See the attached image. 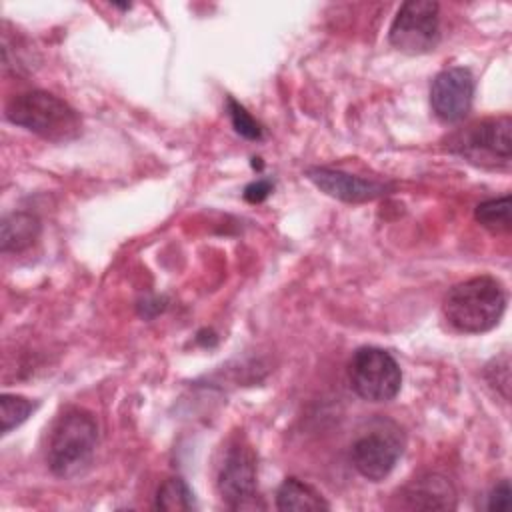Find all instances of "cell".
I'll return each mask as SVG.
<instances>
[{"label":"cell","mask_w":512,"mask_h":512,"mask_svg":"<svg viewBox=\"0 0 512 512\" xmlns=\"http://www.w3.org/2000/svg\"><path fill=\"white\" fill-rule=\"evenodd\" d=\"M442 310L448 324L458 332H488L506 310V290L492 276H474L448 290Z\"/></svg>","instance_id":"1"},{"label":"cell","mask_w":512,"mask_h":512,"mask_svg":"<svg viewBox=\"0 0 512 512\" xmlns=\"http://www.w3.org/2000/svg\"><path fill=\"white\" fill-rule=\"evenodd\" d=\"M98 424L84 408H68L52 426L46 462L54 476L74 478L82 474L96 452Z\"/></svg>","instance_id":"2"},{"label":"cell","mask_w":512,"mask_h":512,"mask_svg":"<svg viewBox=\"0 0 512 512\" xmlns=\"http://www.w3.org/2000/svg\"><path fill=\"white\" fill-rule=\"evenodd\" d=\"M6 118L50 142H68L80 134L78 112L46 90L16 94L6 104Z\"/></svg>","instance_id":"3"},{"label":"cell","mask_w":512,"mask_h":512,"mask_svg":"<svg viewBox=\"0 0 512 512\" xmlns=\"http://www.w3.org/2000/svg\"><path fill=\"white\" fill-rule=\"evenodd\" d=\"M510 116L486 118L458 130L450 138V150L472 164L486 168H508L512 160Z\"/></svg>","instance_id":"4"},{"label":"cell","mask_w":512,"mask_h":512,"mask_svg":"<svg viewBox=\"0 0 512 512\" xmlns=\"http://www.w3.org/2000/svg\"><path fill=\"white\" fill-rule=\"evenodd\" d=\"M352 390L368 402H388L400 392L402 372L394 356L376 346L358 348L348 364Z\"/></svg>","instance_id":"5"},{"label":"cell","mask_w":512,"mask_h":512,"mask_svg":"<svg viewBox=\"0 0 512 512\" xmlns=\"http://www.w3.org/2000/svg\"><path fill=\"white\" fill-rule=\"evenodd\" d=\"M440 6L428 0L404 2L396 12L388 38L406 54H424L440 42Z\"/></svg>","instance_id":"6"},{"label":"cell","mask_w":512,"mask_h":512,"mask_svg":"<svg viewBox=\"0 0 512 512\" xmlns=\"http://www.w3.org/2000/svg\"><path fill=\"white\" fill-rule=\"evenodd\" d=\"M218 490L234 510L264 508L256 490V458L244 444H232L218 474Z\"/></svg>","instance_id":"7"},{"label":"cell","mask_w":512,"mask_h":512,"mask_svg":"<svg viewBox=\"0 0 512 512\" xmlns=\"http://www.w3.org/2000/svg\"><path fill=\"white\" fill-rule=\"evenodd\" d=\"M402 454V442L396 430L374 428L366 434H360L350 448L352 466L360 476L380 482L384 480L396 466Z\"/></svg>","instance_id":"8"},{"label":"cell","mask_w":512,"mask_h":512,"mask_svg":"<svg viewBox=\"0 0 512 512\" xmlns=\"http://www.w3.org/2000/svg\"><path fill=\"white\" fill-rule=\"evenodd\" d=\"M474 98V76L468 68L452 66L438 72L430 86L432 112L442 122L462 120Z\"/></svg>","instance_id":"9"},{"label":"cell","mask_w":512,"mask_h":512,"mask_svg":"<svg viewBox=\"0 0 512 512\" xmlns=\"http://www.w3.org/2000/svg\"><path fill=\"white\" fill-rule=\"evenodd\" d=\"M306 176L328 196L344 202H366L380 198L388 192V186L376 180L346 174L334 168H310Z\"/></svg>","instance_id":"10"},{"label":"cell","mask_w":512,"mask_h":512,"mask_svg":"<svg viewBox=\"0 0 512 512\" xmlns=\"http://www.w3.org/2000/svg\"><path fill=\"white\" fill-rule=\"evenodd\" d=\"M398 500L408 510H454L456 490L452 482L440 474H422L412 478L400 492Z\"/></svg>","instance_id":"11"},{"label":"cell","mask_w":512,"mask_h":512,"mask_svg":"<svg viewBox=\"0 0 512 512\" xmlns=\"http://www.w3.org/2000/svg\"><path fill=\"white\" fill-rule=\"evenodd\" d=\"M40 234V222L30 212H12L0 226V250L20 252L28 248Z\"/></svg>","instance_id":"12"},{"label":"cell","mask_w":512,"mask_h":512,"mask_svg":"<svg viewBox=\"0 0 512 512\" xmlns=\"http://www.w3.org/2000/svg\"><path fill=\"white\" fill-rule=\"evenodd\" d=\"M278 510H328L330 504L310 484L298 478H286L276 492Z\"/></svg>","instance_id":"13"},{"label":"cell","mask_w":512,"mask_h":512,"mask_svg":"<svg viewBox=\"0 0 512 512\" xmlns=\"http://www.w3.org/2000/svg\"><path fill=\"white\" fill-rule=\"evenodd\" d=\"M474 218L480 222L482 228L490 230L492 234H506L512 228L510 218V196L504 194L500 198L484 200L476 206Z\"/></svg>","instance_id":"14"},{"label":"cell","mask_w":512,"mask_h":512,"mask_svg":"<svg viewBox=\"0 0 512 512\" xmlns=\"http://www.w3.org/2000/svg\"><path fill=\"white\" fill-rule=\"evenodd\" d=\"M192 490L182 478H168L160 484L156 492V508L168 510V512H180V510H192L194 498Z\"/></svg>","instance_id":"15"},{"label":"cell","mask_w":512,"mask_h":512,"mask_svg":"<svg viewBox=\"0 0 512 512\" xmlns=\"http://www.w3.org/2000/svg\"><path fill=\"white\" fill-rule=\"evenodd\" d=\"M34 410V404L24 398V396H16V394H2L0 396V430L2 434H8L12 428L20 426L30 412Z\"/></svg>","instance_id":"16"},{"label":"cell","mask_w":512,"mask_h":512,"mask_svg":"<svg viewBox=\"0 0 512 512\" xmlns=\"http://www.w3.org/2000/svg\"><path fill=\"white\" fill-rule=\"evenodd\" d=\"M228 114H230L234 130L240 136H244L248 140H260L262 138L260 124L250 116V112H246V108L242 104H238L232 98H228Z\"/></svg>","instance_id":"17"},{"label":"cell","mask_w":512,"mask_h":512,"mask_svg":"<svg viewBox=\"0 0 512 512\" xmlns=\"http://www.w3.org/2000/svg\"><path fill=\"white\" fill-rule=\"evenodd\" d=\"M488 510H508L510 508V482L500 480L488 494Z\"/></svg>","instance_id":"18"},{"label":"cell","mask_w":512,"mask_h":512,"mask_svg":"<svg viewBox=\"0 0 512 512\" xmlns=\"http://www.w3.org/2000/svg\"><path fill=\"white\" fill-rule=\"evenodd\" d=\"M270 192H272V184L268 180H256V182L246 186L244 198L248 202H262Z\"/></svg>","instance_id":"19"}]
</instances>
